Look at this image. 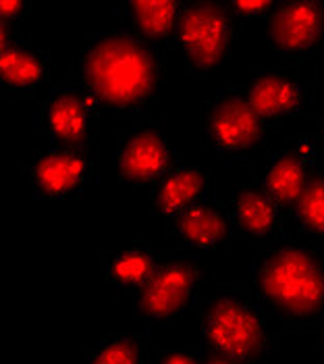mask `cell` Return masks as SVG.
<instances>
[{"label":"cell","instance_id":"obj_1","mask_svg":"<svg viewBox=\"0 0 324 364\" xmlns=\"http://www.w3.org/2000/svg\"><path fill=\"white\" fill-rule=\"evenodd\" d=\"M77 84L102 107L121 112L146 111L164 84L161 50L129 28L94 36L75 65Z\"/></svg>","mask_w":324,"mask_h":364},{"label":"cell","instance_id":"obj_2","mask_svg":"<svg viewBox=\"0 0 324 364\" xmlns=\"http://www.w3.org/2000/svg\"><path fill=\"white\" fill-rule=\"evenodd\" d=\"M247 291L287 327H312L324 318V254L299 240L269 242L252 260Z\"/></svg>","mask_w":324,"mask_h":364},{"label":"cell","instance_id":"obj_3","mask_svg":"<svg viewBox=\"0 0 324 364\" xmlns=\"http://www.w3.org/2000/svg\"><path fill=\"white\" fill-rule=\"evenodd\" d=\"M200 341L206 354L237 364L258 363L272 346L269 314L247 289L227 287L202 310Z\"/></svg>","mask_w":324,"mask_h":364},{"label":"cell","instance_id":"obj_4","mask_svg":"<svg viewBox=\"0 0 324 364\" xmlns=\"http://www.w3.org/2000/svg\"><path fill=\"white\" fill-rule=\"evenodd\" d=\"M204 275L206 271L193 254L161 256L152 275L131 296L135 318L150 329L173 325L198 300Z\"/></svg>","mask_w":324,"mask_h":364},{"label":"cell","instance_id":"obj_5","mask_svg":"<svg viewBox=\"0 0 324 364\" xmlns=\"http://www.w3.org/2000/svg\"><path fill=\"white\" fill-rule=\"evenodd\" d=\"M235 21L229 4L210 0L183 2L173 46L183 58L189 77H210L225 65L237 36Z\"/></svg>","mask_w":324,"mask_h":364},{"label":"cell","instance_id":"obj_6","mask_svg":"<svg viewBox=\"0 0 324 364\" xmlns=\"http://www.w3.org/2000/svg\"><path fill=\"white\" fill-rule=\"evenodd\" d=\"M102 105L77 82L56 85L36 112V132L53 146L92 148L102 119Z\"/></svg>","mask_w":324,"mask_h":364},{"label":"cell","instance_id":"obj_7","mask_svg":"<svg viewBox=\"0 0 324 364\" xmlns=\"http://www.w3.org/2000/svg\"><path fill=\"white\" fill-rule=\"evenodd\" d=\"M264 119L256 112L245 92L225 87L208 98L200 111V129L216 152L239 156L254 150L264 136Z\"/></svg>","mask_w":324,"mask_h":364},{"label":"cell","instance_id":"obj_8","mask_svg":"<svg viewBox=\"0 0 324 364\" xmlns=\"http://www.w3.org/2000/svg\"><path fill=\"white\" fill-rule=\"evenodd\" d=\"M98 177V161L92 148L50 146L33 156L27 179L40 200H69L83 194Z\"/></svg>","mask_w":324,"mask_h":364},{"label":"cell","instance_id":"obj_9","mask_svg":"<svg viewBox=\"0 0 324 364\" xmlns=\"http://www.w3.org/2000/svg\"><path fill=\"white\" fill-rule=\"evenodd\" d=\"M117 175L135 188H152L175 165V148L161 125L144 121L129 127L114 150Z\"/></svg>","mask_w":324,"mask_h":364},{"label":"cell","instance_id":"obj_10","mask_svg":"<svg viewBox=\"0 0 324 364\" xmlns=\"http://www.w3.org/2000/svg\"><path fill=\"white\" fill-rule=\"evenodd\" d=\"M269 48L287 60L314 56L324 44V4L316 0L279 2L264 26Z\"/></svg>","mask_w":324,"mask_h":364},{"label":"cell","instance_id":"obj_11","mask_svg":"<svg viewBox=\"0 0 324 364\" xmlns=\"http://www.w3.org/2000/svg\"><path fill=\"white\" fill-rule=\"evenodd\" d=\"M316 144L312 138H296L270 156L260 183L283 208H293L312 177L316 175Z\"/></svg>","mask_w":324,"mask_h":364},{"label":"cell","instance_id":"obj_12","mask_svg":"<svg viewBox=\"0 0 324 364\" xmlns=\"http://www.w3.org/2000/svg\"><path fill=\"white\" fill-rule=\"evenodd\" d=\"M2 29L0 40V90L6 96H27L48 82V55L26 40L13 38V29Z\"/></svg>","mask_w":324,"mask_h":364},{"label":"cell","instance_id":"obj_13","mask_svg":"<svg viewBox=\"0 0 324 364\" xmlns=\"http://www.w3.org/2000/svg\"><path fill=\"white\" fill-rule=\"evenodd\" d=\"M243 92L264 123H281L297 117L310 98L301 80L285 71H258Z\"/></svg>","mask_w":324,"mask_h":364},{"label":"cell","instance_id":"obj_14","mask_svg":"<svg viewBox=\"0 0 324 364\" xmlns=\"http://www.w3.org/2000/svg\"><path fill=\"white\" fill-rule=\"evenodd\" d=\"M215 181L208 171L193 165L173 167L150 188V208L156 217L175 219L188 208L212 198Z\"/></svg>","mask_w":324,"mask_h":364},{"label":"cell","instance_id":"obj_15","mask_svg":"<svg viewBox=\"0 0 324 364\" xmlns=\"http://www.w3.org/2000/svg\"><path fill=\"white\" fill-rule=\"evenodd\" d=\"M173 237L191 250H215L229 242L233 235V219L229 206H222L215 198H208L188 208L179 217L168 221Z\"/></svg>","mask_w":324,"mask_h":364},{"label":"cell","instance_id":"obj_16","mask_svg":"<svg viewBox=\"0 0 324 364\" xmlns=\"http://www.w3.org/2000/svg\"><path fill=\"white\" fill-rule=\"evenodd\" d=\"M229 213L235 229L252 237H270L283 225L285 208L262 188V183H243L233 190Z\"/></svg>","mask_w":324,"mask_h":364},{"label":"cell","instance_id":"obj_17","mask_svg":"<svg viewBox=\"0 0 324 364\" xmlns=\"http://www.w3.org/2000/svg\"><path fill=\"white\" fill-rule=\"evenodd\" d=\"M158 260L161 254H156L148 242H134L102 256L100 277L117 291L134 296L152 275Z\"/></svg>","mask_w":324,"mask_h":364},{"label":"cell","instance_id":"obj_18","mask_svg":"<svg viewBox=\"0 0 324 364\" xmlns=\"http://www.w3.org/2000/svg\"><path fill=\"white\" fill-rule=\"evenodd\" d=\"M125 28L137 33L156 50L173 46L177 21L183 9L181 0H129L123 6Z\"/></svg>","mask_w":324,"mask_h":364},{"label":"cell","instance_id":"obj_19","mask_svg":"<svg viewBox=\"0 0 324 364\" xmlns=\"http://www.w3.org/2000/svg\"><path fill=\"white\" fill-rule=\"evenodd\" d=\"M83 364H148V343L135 333H110L90 348Z\"/></svg>","mask_w":324,"mask_h":364},{"label":"cell","instance_id":"obj_20","mask_svg":"<svg viewBox=\"0 0 324 364\" xmlns=\"http://www.w3.org/2000/svg\"><path fill=\"white\" fill-rule=\"evenodd\" d=\"M297 225L312 237L324 242V175L316 173L293 206Z\"/></svg>","mask_w":324,"mask_h":364},{"label":"cell","instance_id":"obj_21","mask_svg":"<svg viewBox=\"0 0 324 364\" xmlns=\"http://www.w3.org/2000/svg\"><path fill=\"white\" fill-rule=\"evenodd\" d=\"M279 2L272 0H237V2H229V9L233 13V17L239 21H247V19H260L266 17L269 19L270 13L276 9Z\"/></svg>","mask_w":324,"mask_h":364},{"label":"cell","instance_id":"obj_22","mask_svg":"<svg viewBox=\"0 0 324 364\" xmlns=\"http://www.w3.org/2000/svg\"><path fill=\"white\" fill-rule=\"evenodd\" d=\"M33 4L27 0H2L0 2V28L13 29L31 15Z\"/></svg>","mask_w":324,"mask_h":364},{"label":"cell","instance_id":"obj_23","mask_svg":"<svg viewBox=\"0 0 324 364\" xmlns=\"http://www.w3.org/2000/svg\"><path fill=\"white\" fill-rule=\"evenodd\" d=\"M156 364H202V356L188 350H171L164 352Z\"/></svg>","mask_w":324,"mask_h":364},{"label":"cell","instance_id":"obj_24","mask_svg":"<svg viewBox=\"0 0 324 364\" xmlns=\"http://www.w3.org/2000/svg\"><path fill=\"white\" fill-rule=\"evenodd\" d=\"M202 364H237L229 358H222V356H215V354H206L202 356Z\"/></svg>","mask_w":324,"mask_h":364},{"label":"cell","instance_id":"obj_25","mask_svg":"<svg viewBox=\"0 0 324 364\" xmlns=\"http://www.w3.org/2000/svg\"><path fill=\"white\" fill-rule=\"evenodd\" d=\"M318 346H320V350H323V354H324V318H323V323L318 325Z\"/></svg>","mask_w":324,"mask_h":364},{"label":"cell","instance_id":"obj_26","mask_svg":"<svg viewBox=\"0 0 324 364\" xmlns=\"http://www.w3.org/2000/svg\"><path fill=\"white\" fill-rule=\"evenodd\" d=\"M318 132H320V136L324 138V114H323V119H320V123H318Z\"/></svg>","mask_w":324,"mask_h":364},{"label":"cell","instance_id":"obj_27","mask_svg":"<svg viewBox=\"0 0 324 364\" xmlns=\"http://www.w3.org/2000/svg\"><path fill=\"white\" fill-rule=\"evenodd\" d=\"M323 77H324V65H323Z\"/></svg>","mask_w":324,"mask_h":364}]
</instances>
